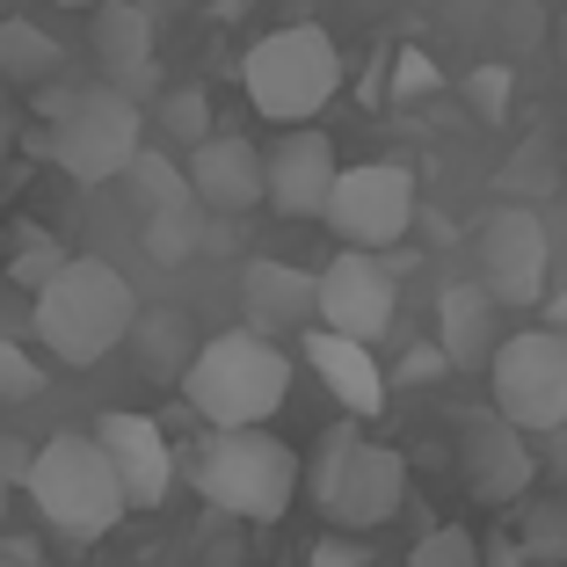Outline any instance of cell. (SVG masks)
<instances>
[{"instance_id": "cell-18", "label": "cell", "mask_w": 567, "mask_h": 567, "mask_svg": "<svg viewBox=\"0 0 567 567\" xmlns=\"http://www.w3.org/2000/svg\"><path fill=\"white\" fill-rule=\"evenodd\" d=\"M95 59L102 81L117 87H153V22L138 0H95Z\"/></svg>"}, {"instance_id": "cell-23", "label": "cell", "mask_w": 567, "mask_h": 567, "mask_svg": "<svg viewBox=\"0 0 567 567\" xmlns=\"http://www.w3.org/2000/svg\"><path fill=\"white\" fill-rule=\"evenodd\" d=\"M197 248H204V204L146 212V255H153V262H189Z\"/></svg>"}, {"instance_id": "cell-26", "label": "cell", "mask_w": 567, "mask_h": 567, "mask_svg": "<svg viewBox=\"0 0 567 567\" xmlns=\"http://www.w3.org/2000/svg\"><path fill=\"white\" fill-rule=\"evenodd\" d=\"M161 117L183 146H204V138H212V102H204V87H175V95L161 102Z\"/></svg>"}, {"instance_id": "cell-10", "label": "cell", "mask_w": 567, "mask_h": 567, "mask_svg": "<svg viewBox=\"0 0 567 567\" xmlns=\"http://www.w3.org/2000/svg\"><path fill=\"white\" fill-rule=\"evenodd\" d=\"M481 284L502 306H538L546 299V226L524 204H502L481 226Z\"/></svg>"}, {"instance_id": "cell-5", "label": "cell", "mask_w": 567, "mask_h": 567, "mask_svg": "<svg viewBox=\"0 0 567 567\" xmlns=\"http://www.w3.org/2000/svg\"><path fill=\"white\" fill-rule=\"evenodd\" d=\"M197 495L212 502L218 517H240V524H277L299 495V451L269 436L262 422L248 430H218L197 458Z\"/></svg>"}, {"instance_id": "cell-36", "label": "cell", "mask_w": 567, "mask_h": 567, "mask_svg": "<svg viewBox=\"0 0 567 567\" xmlns=\"http://www.w3.org/2000/svg\"><path fill=\"white\" fill-rule=\"evenodd\" d=\"M66 8H95V0H66Z\"/></svg>"}, {"instance_id": "cell-14", "label": "cell", "mask_w": 567, "mask_h": 567, "mask_svg": "<svg viewBox=\"0 0 567 567\" xmlns=\"http://www.w3.org/2000/svg\"><path fill=\"white\" fill-rule=\"evenodd\" d=\"M240 320L262 334L320 328V277H306L299 262H277V255H255L240 269Z\"/></svg>"}, {"instance_id": "cell-37", "label": "cell", "mask_w": 567, "mask_h": 567, "mask_svg": "<svg viewBox=\"0 0 567 567\" xmlns=\"http://www.w3.org/2000/svg\"><path fill=\"white\" fill-rule=\"evenodd\" d=\"M524 567H538V560H524Z\"/></svg>"}, {"instance_id": "cell-28", "label": "cell", "mask_w": 567, "mask_h": 567, "mask_svg": "<svg viewBox=\"0 0 567 567\" xmlns=\"http://www.w3.org/2000/svg\"><path fill=\"white\" fill-rule=\"evenodd\" d=\"M350 444H357L350 422L320 436V451H313V502H328V495H334V481H342V458H350Z\"/></svg>"}, {"instance_id": "cell-4", "label": "cell", "mask_w": 567, "mask_h": 567, "mask_svg": "<svg viewBox=\"0 0 567 567\" xmlns=\"http://www.w3.org/2000/svg\"><path fill=\"white\" fill-rule=\"evenodd\" d=\"M240 87H248L255 117L269 124H313L342 87V51L320 22H284V30L255 37L240 59Z\"/></svg>"}, {"instance_id": "cell-17", "label": "cell", "mask_w": 567, "mask_h": 567, "mask_svg": "<svg viewBox=\"0 0 567 567\" xmlns=\"http://www.w3.org/2000/svg\"><path fill=\"white\" fill-rule=\"evenodd\" d=\"M306 364H313V379L342 401V415H357V422L385 415V371H379V357H371V342L334 334V328H306Z\"/></svg>"}, {"instance_id": "cell-3", "label": "cell", "mask_w": 567, "mask_h": 567, "mask_svg": "<svg viewBox=\"0 0 567 567\" xmlns=\"http://www.w3.org/2000/svg\"><path fill=\"white\" fill-rule=\"evenodd\" d=\"M37 334L51 357L66 364H95L138 328V291L124 284V269L95 262V255H66V269L37 291Z\"/></svg>"}, {"instance_id": "cell-22", "label": "cell", "mask_w": 567, "mask_h": 567, "mask_svg": "<svg viewBox=\"0 0 567 567\" xmlns=\"http://www.w3.org/2000/svg\"><path fill=\"white\" fill-rule=\"evenodd\" d=\"M517 538H524V553H532L538 567H546V560H567V487H560V495H524Z\"/></svg>"}, {"instance_id": "cell-1", "label": "cell", "mask_w": 567, "mask_h": 567, "mask_svg": "<svg viewBox=\"0 0 567 567\" xmlns=\"http://www.w3.org/2000/svg\"><path fill=\"white\" fill-rule=\"evenodd\" d=\"M284 393H291V357H284L277 334H262V328H226L183 364V401L197 408L212 430L269 422L284 408Z\"/></svg>"}, {"instance_id": "cell-24", "label": "cell", "mask_w": 567, "mask_h": 567, "mask_svg": "<svg viewBox=\"0 0 567 567\" xmlns=\"http://www.w3.org/2000/svg\"><path fill=\"white\" fill-rule=\"evenodd\" d=\"M408 567H487V546L473 532H458V524H436V532L415 538Z\"/></svg>"}, {"instance_id": "cell-21", "label": "cell", "mask_w": 567, "mask_h": 567, "mask_svg": "<svg viewBox=\"0 0 567 567\" xmlns=\"http://www.w3.org/2000/svg\"><path fill=\"white\" fill-rule=\"evenodd\" d=\"M124 183L138 189V204H146V212H167V204H204L197 183H189V167H175L167 153H153V146H138V161L124 167Z\"/></svg>"}, {"instance_id": "cell-2", "label": "cell", "mask_w": 567, "mask_h": 567, "mask_svg": "<svg viewBox=\"0 0 567 567\" xmlns=\"http://www.w3.org/2000/svg\"><path fill=\"white\" fill-rule=\"evenodd\" d=\"M146 146V110L132 87H51L44 95V153L66 167L73 183H117Z\"/></svg>"}, {"instance_id": "cell-16", "label": "cell", "mask_w": 567, "mask_h": 567, "mask_svg": "<svg viewBox=\"0 0 567 567\" xmlns=\"http://www.w3.org/2000/svg\"><path fill=\"white\" fill-rule=\"evenodd\" d=\"M102 451H110V466H117L124 495H132V509H153V502H167V481H175V451H167L161 422L153 415H132V408H110V415L95 422Z\"/></svg>"}, {"instance_id": "cell-9", "label": "cell", "mask_w": 567, "mask_h": 567, "mask_svg": "<svg viewBox=\"0 0 567 567\" xmlns=\"http://www.w3.org/2000/svg\"><path fill=\"white\" fill-rule=\"evenodd\" d=\"M401 313V291H393V269L371 248H342L320 269V328L357 334V342H379Z\"/></svg>"}, {"instance_id": "cell-12", "label": "cell", "mask_w": 567, "mask_h": 567, "mask_svg": "<svg viewBox=\"0 0 567 567\" xmlns=\"http://www.w3.org/2000/svg\"><path fill=\"white\" fill-rule=\"evenodd\" d=\"M532 430H517V422L502 415H466V430H458V473H466V487L481 502H524L532 495V444H524Z\"/></svg>"}, {"instance_id": "cell-20", "label": "cell", "mask_w": 567, "mask_h": 567, "mask_svg": "<svg viewBox=\"0 0 567 567\" xmlns=\"http://www.w3.org/2000/svg\"><path fill=\"white\" fill-rule=\"evenodd\" d=\"M59 66H66L59 37H44L37 22H22V16L0 22V87H51Z\"/></svg>"}, {"instance_id": "cell-6", "label": "cell", "mask_w": 567, "mask_h": 567, "mask_svg": "<svg viewBox=\"0 0 567 567\" xmlns=\"http://www.w3.org/2000/svg\"><path fill=\"white\" fill-rule=\"evenodd\" d=\"M22 487H30V502L73 538H102L124 509H132V495H124V481H117V466H110V451H102L95 430L87 436H73V430L44 436Z\"/></svg>"}, {"instance_id": "cell-30", "label": "cell", "mask_w": 567, "mask_h": 567, "mask_svg": "<svg viewBox=\"0 0 567 567\" xmlns=\"http://www.w3.org/2000/svg\"><path fill=\"white\" fill-rule=\"evenodd\" d=\"M313 567H364V553H357L350 538H320V546H313Z\"/></svg>"}, {"instance_id": "cell-31", "label": "cell", "mask_w": 567, "mask_h": 567, "mask_svg": "<svg viewBox=\"0 0 567 567\" xmlns=\"http://www.w3.org/2000/svg\"><path fill=\"white\" fill-rule=\"evenodd\" d=\"M546 473H553V487H567V422L546 430Z\"/></svg>"}, {"instance_id": "cell-13", "label": "cell", "mask_w": 567, "mask_h": 567, "mask_svg": "<svg viewBox=\"0 0 567 567\" xmlns=\"http://www.w3.org/2000/svg\"><path fill=\"white\" fill-rule=\"evenodd\" d=\"M401 502H408V458L357 436L350 458H342V481H334V495L320 502V509H328L342 532H379V524L401 517Z\"/></svg>"}, {"instance_id": "cell-27", "label": "cell", "mask_w": 567, "mask_h": 567, "mask_svg": "<svg viewBox=\"0 0 567 567\" xmlns=\"http://www.w3.org/2000/svg\"><path fill=\"white\" fill-rule=\"evenodd\" d=\"M8 269H16V284H30V291H44V284L59 277V269H66V248L37 234V240H22V248H16V262H8Z\"/></svg>"}, {"instance_id": "cell-32", "label": "cell", "mask_w": 567, "mask_h": 567, "mask_svg": "<svg viewBox=\"0 0 567 567\" xmlns=\"http://www.w3.org/2000/svg\"><path fill=\"white\" fill-rule=\"evenodd\" d=\"M444 364H451L444 350H415V357H408V379L422 385V379H436V371H444Z\"/></svg>"}, {"instance_id": "cell-11", "label": "cell", "mask_w": 567, "mask_h": 567, "mask_svg": "<svg viewBox=\"0 0 567 567\" xmlns=\"http://www.w3.org/2000/svg\"><path fill=\"white\" fill-rule=\"evenodd\" d=\"M262 161H269V212L277 218H328L342 161H334V138L320 124H284V138Z\"/></svg>"}, {"instance_id": "cell-8", "label": "cell", "mask_w": 567, "mask_h": 567, "mask_svg": "<svg viewBox=\"0 0 567 567\" xmlns=\"http://www.w3.org/2000/svg\"><path fill=\"white\" fill-rule=\"evenodd\" d=\"M328 226L342 248H401L408 226H415V175L401 161H364V167H342L334 175V197H328Z\"/></svg>"}, {"instance_id": "cell-19", "label": "cell", "mask_w": 567, "mask_h": 567, "mask_svg": "<svg viewBox=\"0 0 567 567\" xmlns=\"http://www.w3.org/2000/svg\"><path fill=\"white\" fill-rule=\"evenodd\" d=\"M436 313H444V357H451V364H487V357L502 350V342H495L502 299L487 291V284H451Z\"/></svg>"}, {"instance_id": "cell-34", "label": "cell", "mask_w": 567, "mask_h": 567, "mask_svg": "<svg viewBox=\"0 0 567 567\" xmlns=\"http://www.w3.org/2000/svg\"><path fill=\"white\" fill-rule=\"evenodd\" d=\"M546 320H553V328L567 334V284H560V291H553V299H546Z\"/></svg>"}, {"instance_id": "cell-35", "label": "cell", "mask_w": 567, "mask_h": 567, "mask_svg": "<svg viewBox=\"0 0 567 567\" xmlns=\"http://www.w3.org/2000/svg\"><path fill=\"white\" fill-rule=\"evenodd\" d=\"M8 132H16V124H8V117H0V146H8Z\"/></svg>"}, {"instance_id": "cell-33", "label": "cell", "mask_w": 567, "mask_h": 567, "mask_svg": "<svg viewBox=\"0 0 567 567\" xmlns=\"http://www.w3.org/2000/svg\"><path fill=\"white\" fill-rule=\"evenodd\" d=\"M502 87H509V81H502V66H487L481 81H473V102H487V110H502Z\"/></svg>"}, {"instance_id": "cell-25", "label": "cell", "mask_w": 567, "mask_h": 567, "mask_svg": "<svg viewBox=\"0 0 567 567\" xmlns=\"http://www.w3.org/2000/svg\"><path fill=\"white\" fill-rule=\"evenodd\" d=\"M37 393H44V364L0 334V408H22V401H37Z\"/></svg>"}, {"instance_id": "cell-7", "label": "cell", "mask_w": 567, "mask_h": 567, "mask_svg": "<svg viewBox=\"0 0 567 567\" xmlns=\"http://www.w3.org/2000/svg\"><path fill=\"white\" fill-rule=\"evenodd\" d=\"M487 393L517 430L546 436L567 422V334L553 328H517L502 334V350L487 357Z\"/></svg>"}, {"instance_id": "cell-15", "label": "cell", "mask_w": 567, "mask_h": 567, "mask_svg": "<svg viewBox=\"0 0 567 567\" xmlns=\"http://www.w3.org/2000/svg\"><path fill=\"white\" fill-rule=\"evenodd\" d=\"M189 183H197L204 212L234 218V212L269 204V161H262V146H248V138L212 132L204 146H189Z\"/></svg>"}, {"instance_id": "cell-29", "label": "cell", "mask_w": 567, "mask_h": 567, "mask_svg": "<svg viewBox=\"0 0 567 567\" xmlns=\"http://www.w3.org/2000/svg\"><path fill=\"white\" fill-rule=\"evenodd\" d=\"M393 81H401V95H430V87H436V66L422 59V51H401V73H393Z\"/></svg>"}]
</instances>
